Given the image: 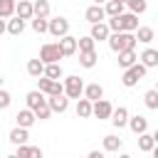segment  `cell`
Wrapping results in <instances>:
<instances>
[{
    "instance_id": "cell-25",
    "label": "cell",
    "mask_w": 158,
    "mask_h": 158,
    "mask_svg": "<svg viewBox=\"0 0 158 158\" xmlns=\"http://www.w3.org/2000/svg\"><path fill=\"white\" fill-rule=\"evenodd\" d=\"M121 146H123V138H118V136H114V133L104 136V151H109V153H116Z\"/></svg>"
},
{
    "instance_id": "cell-29",
    "label": "cell",
    "mask_w": 158,
    "mask_h": 158,
    "mask_svg": "<svg viewBox=\"0 0 158 158\" xmlns=\"http://www.w3.org/2000/svg\"><path fill=\"white\" fill-rule=\"evenodd\" d=\"M104 10H106V17L121 15V12H123V2H118V0H106V2H104Z\"/></svg>"
},
{
    "instance_id": "cell-1",
    "label": "cell",
    "mask_w": 158,
    "mask_h": 158,
    "mask_svg": "<svg viewBox=\"0 0 158 158\" xmlns=\"http://www.w3.org/2000/svg\"><path fill=\"white\" fill-rule=\"evenodd\" d=\"M106 42H109L111 52H116V54H118V52H123V49H133L138 40H136V35H133V32H123V30H121V32H111Z\"/></svg>"
},
{
    "instance_id": "cell-2",
    "label": "cell",
    "mask_w": 158,
    "mask_h": 158,
    "mask_svg": "<svg viewBox=\"0 0 158 158\" xmlns=\"http://www.w3.org/2000/svg\"><path fill=\"white\" fill-rule=\"evenodd\" d=\"M146 72H148V67H143L141 62H136V64H131V67H126V69H123L121 84L131 89V86H136V84H138V81H141L143 77H146Z\"/></svg>"
},
{
    "instance_id": "cell-3",
    "label": "cell",
    "mask_w": 158,
    "mask_h": 158,
    "mask_svg": "<svg viewBox=\"0 0 158 158\" xmlns=\"http://www.w3.org/2000/svg\"><path fill=\"white\" fill-rule=\"evenodd\" d=\"M64 54H62V47H59V42H47V44H42V49H40V59L44 62V64H49V62H59Z\"/></svg>"
},
{
    "instance_id": "cell-32",
    "label": "cell",
    "mask_w": 158,
    "mask_h": 158,
    "mask_svg": "<svg viewBox=\"0 0 158 158\" xmlns=\"http://www.w3.org/2000/svg\"><path fill=\"white\" fill-rule=\"evenodd\" d=\"M35 17H49V0H35Z\"/></svg>"
},
{
    "instance_id": "cell-26",
    "label": "cell",
    "mask_w": 158,
    "mask_h": 158,
    "mask_svg": "<svg viewBox=\"0 0 158 158\" xmlns=\"http://www.w3.org/2000/svg\"><path fill=\"white\" fill-rule=\"evenodd\" d=\"M27 74L35 77V79L42 77V74H44V62H42L40 57H37V59H30V62H27Z\"/></svg>"
},
{
    "instance_id": "cell-9",
    "label": "cell",
    "mask_w": 158,
    "mask_h": 158,
    "mask_svg": "<svg viewBox=\"0 0 158 158\" xmlns=\"http://www.w3.org/2000/svg\"><path fill=\"white\" fill-rule=\"evenodd\" d=\"M118 20H121V30L123 32H136V27H138V15L136 12H121Z\"/></svg>"
},
{
    "instance_id": "cell-14",
    "label": "cell",
    "mask_w": 158,
    "mask_h": 158,
    "mask_svg": "<svg viewBox=\"0 0 158 158\" xmlns=\"http://www.w3.org/2000/svg\"><path fill=\"white\" fill-rule=\"evenodd\" d=\"M96 42H104V40H109V35H111V30H109V25L106 22H94L91 25V32H89Z\"/></svg>"
},
{
    "instance_id": "cell-33",
    "label": "cell",
    "mask_w": 158,
    "mask_h": 158,
    "mask_svg": "<svg viewBox=\"0 0 158 158\" xmlns=\"http://www.w3.org/2000/svg\"><path fill=\"white\" fill-rule=\"evenodd\" d=\"M143 104H146V109L156 111V109H158V91H156V89H148V91L143 94Z\"/></svg>"
},
{
    "instance_id": "cell-18",
    "label": "cell",
    "mask_w": 158,
    "mask_h": 158,
    "mask_svg": "<svg viewBox=\"0 0 158 158\" xmlns=\"http://www.w3.org/2000/svg\"><path fill=\"white\" fill-rule=\"evenodd\" d=\"M96 62H99V54H96V49L79 52V64H81L84 69H94V67H96Z\"/></svg>"
},
{
    "instance_id": "cell-34",
    "label": "cell",
    "mask_w": 158,
    "mask_h": 158,
    "mask_svg": "<svg viewBox=\"0 0 158 158\" xmlns=\"http://www.w3.org/2000/svg\"><path fill=\"white\" fill-rule=\"evenodd\" d=\"M15 2L17 0H0V17L2 20H7V17L15 15Z\"/></svg>"
},
{
    "instance_id": "cell-10",
    "label": "cell",
    "mask_w": 158,
    "mask_h": 158,
    "mask_svg": "<svg viewBox=\"0 0 158 158\" xmlns=\"http://www.w3.org/2000/svg\"><path fill=\"white\" fill-rule=\"evenodd\" d=\"M109 121H111L116 128H123V126L128 123V109H126V106L114 109V111H111V116H109Z\"/></svg>"
},
{
    "instance_id": "cell-46",
    "label": "cell",
    "mask_w": 158,
    "mask_h": 158,
    "mask_svg": "<svg viewBox=\"0 0 158 158\" xmlns=\"http://www.w3.org/2000/svg\"><path fill=\"white\" fill-rule=\"evenodd\" d=\"M153 89H156V91H158V81H156V86H153Z\"/></svg>"
},
{
    "instance_id": "cell-23",
    "label": "cell",
    "mask_w": 158,
    "mask_h": 158,
    "mask_svg": "<svg viewBox=\"0 0 158 158\" xmlns=\"http://www.w3.org/2000/svg\"><path fill=\"white\" fill-rule=\"evenodd\" d=\"M7 32H10V35H15V37H17V35H22V32H25V20H22V17H17V15H15V17H7Z\"/></svg>"
},
{
    "instance_id": "cell-13",
    "label": "cell",
    "mask_w": 158,
    "mask_h": 158,
    "mask_svg": "<svg viewBox=\"0 0 158 158\" xmlns=\"http://www.w3.org/2000/svg\"><path fill=\"white\" fill-rule=\"evenodd\" d=\"M15 15L22 17V20H32V17H35V7H32V2H30V0H20V2H15Z\"/></svg>"
},
{
    "instance_id": "cell-27",
    "label": "cell",
    "mask_w": 158,
    "mask_h": 158,
    "mask_svg": "<svg viewBox=\"0 0 158 158\" xmlns=\"http://www.w3.org/2000/svg\"><path fill=\"white\" fill-rule=\"evenodd\" d=\"M44 77H49V79H62V77H64L62 64H59V62H49V64H44Z\"/></svg>"
},
{
    "instance_id": "cell-42",
    "label": "cell",
    "mask_w": 158,
    "mask_h": 158,
    "mask_svg": "<svg viewBox=\"0 0 158 158\" xmlns=\"http://www.w3.org/2000/svg\"><path fill=\"white\" fill-rule=\"evenodd\" d=\"M151 153H153V156H156V158H158V143H156V146H153V151H151Z\"/></svg>"
},
{
    "instance_id": "cell-38",
    "label": "cell",
    "mask_w": 158,
    "mask_h": 158,
    "mask_svg": "<svg viewBox=\"0 0 158 158\" xmlns=\"http://www.w3.org/2000/svg\"><path fill=\"white\" fill-rule=\"evenodd\" d=\"M10 104H12V96H10V91H5V89L0 86V111H2V109H7Z\"/></svg>"
},
{
    "instance_id": "cell-21",
    "label": "cell",
    "mask_w": 158,
    "mask_h": 158,
    "mask_svg": "<svg viewBox=\"0 0 158 158\" xmlns=\"http://www.w3.org/2000/svg\"><path fill=\"white\" fill-rule=\"evenodd\" d=\"M153 146H156L153 133H148V131L138 133V151H141V153H151V151H153Z\"/></svg>"
},
{
    "instance_id": "cell-15",
    "label": "cell",
    "mask_w": 158,
    "mask_h": 158,
    "mask_svg": "<svg viewBox=\"0 0 158 158\" xmlns=\"http://www.w3.org/2000/svg\"><path fill=\"white\" fill-rule=\"evenodd\" d=\"M59 47H62V54H64V57H72V54L77 52V37H72V35L67 32L64 37H59Z\"/></svg>"
},
{
    "instance_id": "cell-37",
    "label": "cell",
    "mask_w": 158,
    "mask_h": 158,
    "mask_svg": "<svg viewBox=\"0 0 158 158\" xmlns=\"http://www.w3.org/2000/svg\"><path fill=\"white\" fill-rule=\"evenodd\" d=\"M35 116H37V118H40V121H47V118H49V116H52V109H49V104H47V101H44V104H42V106H37V109H35Z\"/></svg>"
},
{
    "instance_id": "cell-30",
    "label": "cell",
    "mask_w": 158,
    "mask_h": 158,
    "mask_svg": "<svg viewBox=\"0 0 158 158\" xmlns=\"http://www.w3.org/2000/svg\"><path fill=\"white\" fill-rule=\"evenodd\" d=\"M136 40L143 44H151L153 42V27H136Z\"/></svg>"
},
{
    "instance_id": "cell-43",
    "label": "cell",
    "mask_w": 158,
    "mask_h": 158,
    "mask_svg": "<svg viewBox=\"0 0 158 158\" xmlns=\"http://www.w3.org/2000/svg\"><path fill=\"white\" fill-rule=\"evenodd\" d=\"M153 141H156V143H158V128H156V133H153Z\"/></svg>"
},
{
    "instance_id": "cell-20",
    "label": "cell",
    "mask_w": 158,
    "mask_h": 158,
    "mask_svg": "<svg viewBox=\"0 0 158 158\" xmlns=\"http://www.w3.org/2000/svg\"><path fill=\"white\" fill-rule=\"evenodd\" d=\"M27 141H30V133H27L25 126H15V128L10 131V143L20 146V143H27Z\"/></svg>"
},
{
    "instance_id": "cell-22",
    "label": "cell",
    "mask_w": 158,
    "mask_h": 158,
    "mask_svg": "<svg viewBox=\"0 0 158 158\" xmlns=\"http://www.w3.org/2000/svg\"><path fill=\"white\" fill-rule=\"evenodd\" d=\"M17 158H27V156H35V158H42V148H35V146H27V143H20L17 151H15Z\"/></svg>"
},
{
    "instance_id": "cell-24",
    "label": "cell",
    "mask_w": 158,
    "mask_h": 158,
    "mask_svg": "<svg viewBox=\"0 0 158 158\" xmlns=\"http://www.w3.org/2000/svg\"><path fill=\"white\" fill-rule=\"evenodd\" d=\"M84 96H86L89 101H96V99L104 96V86L96 84V81H94V84H86V86H84Z\"/></svg>"
},
{
    "instance_id": "cell-11",
    "label": "cell",
    "mask_w": 158,
    "mask_h": 158,
    "mask_svg": "<svg viewBox=\"0 0 158 158\" xmlns=\"http://www.w3.org/2000/svg\"><path fill=\"white\" fill-rule=\"evenodd\" d=\"M126 126L138 136V133L148 131V118H146V116H141V114H136V116H128V123H126Z\"/></svg>"
},
{
    "instance_id": "cell-39",
    "label": "cell",
    "mask_w": 158,
    "mask_h": 158,
    "mask_svg": "<svg viewBox=\"0 0 158 158\" xmlns=\"http://www.w3.org/2000/svg\"><path fill=\"white\" fill-rule=\"evenodd\" d=\"M109 30L111 32H121V20H118V15H114V17H109Z\"/></svg>"
},
{
    "instance_id": "cell-12",
    "label": "cell",
    "mask_w": 158,
    "mask_h": 158,
    "mask_svg": "<svg viewBox=\"0 0 158 158\" xmlns=\"http://www.w3.org/2000/svg\"><path fill=\"white\" fill-rule=\"evenodd\" d=\"M138 62L143 64V67H158V49H153V47H146L141 54H138Z\"/></svg>"
},
{
    "instance_id": "cell-4",
    "label": "cell",
    "mask_w": 158,
    "mask_h": 158,
    "mask_svg": "<svg viewBox=\"0 0 158 158\" xmlns=\"http://www.w3.org/2000/svg\"><path fill=\"white\" fill-rule=\"evenodd\" d=\"M64 94H67L69 99H79V96L84 94V81H81L77 74L64 77Z\"/></svg>"
},
{
    "instance_id": "cell-40",
    "label": "cell",
    "mask_w": 158,
    "mask_h": 158,
    "mask_svg": "<svg viewBox=\"0 0 158 158\" xmlns=\"http://www.w3.org/2000/svg\"><path fill=\"white\" fill-rule=\"evenodd\" d=\"M101 156H104L101 151H89V158H101Z\"/></svg>"
},
{
    "instance_id": "cell-35",
    "label": "cell",
    "mask_w": 158,
    "mask_h": 158,
    "mask_svg": "<svg viewBox=\"0 0 158 158\" xmlns=\"http://www.w3.org/2000/svg\"><path fill=\"white\" fill-rule=\"evenodd\" d=\"M123 5H128V10H131V12H136V15L146 12V7H148V2H146V0H126Z\"/></svg>"
},
{
    "instance_id": "cell-44",
    "label": "cell",
    "mask_w": 158,
    "mask_h": 158,
    "mask_svg": "<svg viewBox=\"0 0 158 158\" xmlns=\"http://www.w3.org/2000/svg\"><path fill=\"white\" fill-rule=\"evenodd\" d=\"M94 2H96V5H104V2H106V0H94Z\"/></svg>"
},
{
    "instance_id": "cell-6",
    "label": "cell",
    "mask_w": 158,
    "mask_h": 158,
    "mask_svg": "<svg viewBox=\"0 0 158 158\" xmlns=\"http://www.w3.org/2000/svg\"><path fill=\"white\" fill-rule=\"evenodd\" d=\"M47 32L52 35V37H64L67 32H69V20L67 17H54V20H49V25H47Z\"/></svg>"
},
{
    "instance_id": "cell-47",
    "label": "cell",
    "mask_w": 158,
    "mask_h": 158,
    "mask_svg": "<svg viewBox=\"0 0 158 158\" xmlns=\"http://www.w3.org/2000/svg\"><path fill=\"white\" fill-rule=\"evenodd\" d=\"M118 2H126V0H118Z\"/></svg>"
},
{
    "instance_id": "cell-28",
    "label": "cell",
    "mask_w": 158,
    "mask_h": 158,
    "mask_svg": "<svg viewBox=\"0 0 158 158\" xmlns=\"http://www.w3.org/2000/svg\"><path fill=\"white\" fill-rule=\"evenodd\" d=\"M77 116L79 118H89L91 116V101L84 96V99H77Z\"/></svg>"
},
{
    "instance_id": "cell-17",
    "label": "cell",
    "mask_w": 158,
    "mask_h": 158,
    "mask_svg": "<svg viewBox=\"0 0 158 158\" xmlns=\"http://www.w3.org/2000/svg\"><path fill=\"white\" fill-rule=\"evenodd\" d=\"M15 121H17V126H25V128H30L35 121H37V116H35V111L27 106V109H22V111H17V116H15Z\"/></svg>"
},
{
    "instance_id": "cell-45",
    "label": "cell",
    "mask_w": 158,
    "mask_h": 158,
    "mask_svg": "<svg viewBox=\"0 0 158 158\" xmlns=\"http://www.w3.org/2000/svg\"><path fill=\"white\" fill-rule=\"evenodd\" d=\"M2 81H5V79H2V74H0V86H2Z\"/></svg>"
},
{
    "instance_id": "cell-5",
    "label": "cell",
    "mask_w": 158,
    "mask_h": 158,
    "mask_svg": "<svg viewBox=\"0 0 158 158\" xmlns=\"http://www.w3.org/2000/svg\"><path fill=\"white\" fill-rule=\"evenodd\" d=\"M111 111H114V106L101 96V99H96V101H91V116H96L99 121H106L109 116H111Z\"/></svg>"
},
{
    "instance_id": "cell-8",
    "label": "cell",
    "mask_w": 158,
    "mask_h": 158,
    "mask_svg": "<svg viewBox=\"0 0 158 158\" xmlns=\"http://www.w3.org/2000/svg\"><path fill=\"white\" fill-rule=\"evenodd\" d=\"M84 17H86V22L89 25H94V22H104V17H106V10H104V5H89L86 7V12H84Z\"/></svg>"
},
{
    "instance_id": "cell-19",
    "label": "cell",
    "mask_w": 158,
    "mask_h": 158,
    "mask_svg": "<svg viewBox=\"0 0 158 158\" xmlns=\"http://www.w3.org/2000/svg\"><path fill=\"white\" fill-rule=\"evenodd\" d=\"M25 101H27V106H30V109L35 111L37 106H42V104L47 101V94H42L40 89H35V91H30V94L25 96Z\"/></svg>"
},
{
    "instance_id": "cell-31",
    "label": "cell",
    "mask_w": 158,
    "mask_h": 158,
    "mask_svg": "<svg viewBox=\"0 0 158 158\" xmlns=\"http://www.w3.org/2000/svg\"><path fill=\"white\" fill-rule=\"evenodd\" d=\"M77 49H79V52H89V49H96V40H94L91 35H86V37H79V40H77Z\"/></svg>"
},
{
    "instance_id": "cell-16",
    "label": "cell",
    "mask_w": 158,
    "mask_h": 158,
    "mask_svg": "<svg viewBox=\"0 0 158 158\" xmlns=\"http://www.w3.org/2000/svg\"><path fill=\"white\" fill-rule=\"evenodd\" d=\"M118 67L121 69H126V67H131V64H136L138 62V54H136V47L133 49H123V52H118Z\"/></svg>"
},
{
    "instance_id": "cell-36",
    "label": "cell",
    "mask_w": 158,
    "mask_h": 158,
    "mask_svg": "<svg viewBox=\"0 0 158 158\" xmlns=\"http://www.w3.org/2000/svg\"><path fill=\"white\" fill-rule=\"evenodd\" d=\"M47 25H49L47 17H32V30H35L37 35H44V32H47Z\"/></svg>"
},
{
    "instance_id": "cell-7",
    "label": "cell",
    "mask_w": 158,
    "mask_h": 158,
    "mask_svg": "<svg viewBox=\"0 0 158 158\" xmlns=\"http://www.w3.org/2000/svg\"><path fill=\"white\" fill-rule=\"evenodd\" d=\"M47 104H49L52 114H64L69 109V96L67 94H49L47 96Z\"/></svg>"
},
{
    "instance_id": "cell-41",
    "label": "cell",
    "mask_w": 158,
    "mask_h": 158,
    "mask_svg": "<svg viewBox=\"0 0 158 158\" xmlns=\"http://www.w3.org/2000/svg\"><path fill=\"white\" fill-rule=\"evenodd\" d=\"M2 32H7V22L0 17V35H2Z\"/></svg>"
}]
</instances>
